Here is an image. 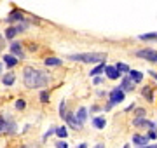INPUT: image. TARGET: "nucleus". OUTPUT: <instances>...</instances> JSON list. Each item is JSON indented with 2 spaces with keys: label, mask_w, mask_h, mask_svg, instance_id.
Returning <instances> with one entry per match:
<instances>
[{
  "label": "nucleus",
  "mask_w": 157,
  "mask_h": 148,
  "mask_svg": "<svg viewBox=\"0 0 157 148\" xmlns=\"http://www.w3.org/2000/svg\"><path fill=\"white\" fill-rule=\"evenodd\" d=\"M23 82L28 89H40V87H45L47 86V75L40 70H35L32 66H25L23 70Z\"/></svg>",
  "instance_id": "nucleus-1"
},
{
  "label": "nucleus",
  "mask_w": 157,
  "mask_h": 148,
  "mask_svg": "<svg viewBox=\"0 0 157 148\" xmlns=\"http://www.w3.org/2000/svg\"><path fill=\"white\" fill-rule=\"evenodd\" d=\"M105 57L107 56L103 52H80V54L68 56V59H72V61H82V63H103Z\"/></svg>",
  "instance_id": "nucleus-2"
},
{
  "label": "nucleus",
  "mask_w": 157,
  "mask_h": 148,
  "mask_svg": "<svg viewBox=\"0 0 157 148\" xmlns=\"http://www.w3.org/2000/svg\"><path fill=\"white\" fill-rule=\"evenodd\" d=\"M124 98H126V91H122L121 87H115V89H112V91H110V94H108L110 105H119V103H122Z\"/></svg>",
  "instance_id": "nucleus-3"
},
{
  "label": "nucleus",
  "mask_w": 157,
  "mask_h": 148,
  "mask_svg": "<svg viewBox=\"0 0 157 148\" xmlns=\"http://www.w3.org/2000/svg\"><path fill=\"white\" fill-rule=\"evenodd\" d=\"M136 56L143 57L147 61L157 63V51H152V49H141V51H136Z\"/></svg>",
  "instance_id": "nucleus-4"
},
{
  "label": "nucleus",
  "mask_w": 157,
  "mask_h": 148,
  "mask_svg": "<svg viewBox=\"0 0 157 148\" xmlns=\"http://www.w3.org/2000/svg\"><path fill=\"white\" fill-rule=\"evenodd\" d=\"M63 120H67V124L70 125L72 129H82V124L77 120V117H75V115H72V113H68V112L63 115Z\"/></svg>",
  "instance_id": "nucleus-5"
},
{
  "label": "nucleus",
  "mask_w": 157,
  "mask_h": 148,
  "mask_svg": "<svg viewBox=\"0 0 157 148\" xmlns=\"http://www.w3.org/2000/svg\"><path fill=\"white\" fill-rule=\"evenodd\" d=\"M131 141H133V145H135L136 148H140V146H145V145H148V138L143 136V134H135V136L131 138Z\"/></svg>",
  "instance_id": "nucleus-6"
},
{
  "label": "nucleus",
  "mask_w": 157,
  "mask_h": 148,
  "mask_svg": "<svg viewBox=\"0 0 157 148\" xmlns=\"http://www.w3.org/2000/svg\"><path fill=\"white\" fill-rule=\"evenodd\" d=\"M133 124L136 127H148V129H154V131H155V127H157L155 122H150V120H145V119H138V117L133 120Z\"/></svg>",
  "instance_id": "nucleus-7"
},
{
  "label": "nucleus",
  "mask_w": 157,
  "mask_h": 148,
  "mask_svg": "<svg viewBox=\"0 0 157 148\" xmlns=\"http://www.w3.org/2000/svg\"><path fill=\"white\" fill-rule=\"evenodd\" d=\"M105 73H107V77L110 80H117L121 77V72L117 70V66H107L105 68Z\"/></svg>",
  "instance_id": "nucleus-8"
},
{
  "label": "nucleus",
  "mask_w": 157,
  "mask_h": 148,
  "mask_svg": "<svg viewBox=\"0 0 157 148\" xmlns=\"http://www.w3.org/2000/svg\"><path fill=\"white\" fill-rule=\"evenodd\" d=\"M11 54H16L17 57H23V56H25V52H23L21 44H19V42H11Z\"/></svg>",
  "instance_id": "nucleus-9"
},
{
  "label": "nucleus",
  "mask_w": 157,
  "mask_h": 148,
  "mask_svg": "<svg viewBox=\"0 0 157 148\" xmlns=\"http://www.w3.org/2000/svg\"><path fill=\"white\" fill-rule=\"evenodd\" d=\"M133 84H135V82L129 79V75H128V77H124L122 79V84H121L119 87H121L122 91H133Z\"/></svg>",
  "instance_id": "nucleus-10"
},
{
  "label": "nucleus",
  "mask_w": 157,
  "mask_h": 148,
  "mask_svg": "<svg viewBox=\"0 0 157 148\" xmlns=\"http://www.w3.org/2000/svg\"><path fill=\"white\" fill-rule=\"evenodd\" d=\"M105 125H107V120L103 117H93V127L94 129H105Z\"/></svg>",
  "instance_id": "nucleus-11"
},
{
  "label": "nucleus",
  "mask_w": 157,
  "mask_h": 148,
  "mask_svg": "<svg viewBox=\"0 0 157 148\" xmlns=\"http://www.w3.org/2000/svg\"><path fill=\"white\" fill-rule=\"evenodd\" d=\"M75 117H77V120L80 122V124H84L86 119H87V108H84V106H80V108L77 110V113H75Z\"/></svg>",
  "instance_id": "nucleus-12"
},
{
  "label": "nucleus",
  "mask_w": 157,
  "mask_h": 148,
  "mask_svg": "<svg viewBox=\"0 0 157 148\" xmlns=\"http://www.w3.org/2000/svg\"><path fill=\"white\" fill-rule=\"evenodd\" d=\"M105 68H107V65H105V63H98V66H94V68L91 70L89 75H91V77H98L101 72H105Z\"/></svg>",
  "instance_id": "nucleus-13"
},
{
  "label": "nucleus",
  "mask_w": 157,
  "mask_h": 148,
  "mask_svg": "<svg viewBox=\"0 0 157 148\" xmlns=\"http://www.w3.org/2000/svg\"><path fill=\"white\" fill-rule=\"evenodd\" d=\"M4 63H6L9 68H12V66L17 65V59L14 57V54H6V56H4Z\"/></svg>",
  "instance_id": "nucleus-14"
},
{
  "label": "nucleus",
  "mask_w": 157,
  "mask_h": 148,
  "mask_svg": "<svg viewBox=\"0 0 157 148\" xmlns=\"http://www.w3.org/2000/svg\"><path fill=\"white\" fill-rule=\"evenodd\" d=\"M23 19H25V17H23V14L19 11H12L11 16L7 17V21H9V23H14V21H23Z\"/></svg>",
  "instance_id": "nucleus-15"
},
{
  "label": "nucleus",
  "mask_w": 157,
  "mask_h": 148,
  "mask_svg": "<svg viewBox=\"0 0 157 148\" xmlns=\"http://www.w3.org/2000/svg\"><path fill=\"white\" fill-rule=\"evenodd\" d=\"M129 79L133 80V82H141V80H143V73L138 72V70H131V72H129Z\"/></svg>",
  "instance_id": "nucleus-16"
},
{
  "label": "nucleus",
  "mask_w": 157,
  "mask_h": 148,
  "mask_svg": "<svg viewBox=\"0 0 157 148\" xmlns=\"http://www.w3.org/2000/svg\"><path fill=\"white\" fill-rule=\"evenodd\" d=\"M14 80H16V77H14V73H7V75H4L2 77V82H4V86H12L14 84Z\"/></svg>",
  "instance_id": "nucleus-17"
},
{
  "label": "nucleus",
  "mask_w": 157,
  "mask_h": 148,
  "mask_svg": "<svg viewBox=\"0 0 157 148\" xmlns=\"http://www.w3.org/2000/svg\"><path fill=\"white\" fill-rule=\"evenodd\" d=\"M45 65H47V66H61V59H59V57H47V59H45Z\"/></svg>",
  "instance_id": "nucleus-18"
},
{
  "label": "nucleus",
  "mask_w": 157,
  "mask_h": 148,
  "mask_svg": "<svg viewBox=\"0 0 157 148\" xmlns=\"http://www.w3.org/2000/svg\"><path fill=\"white\" fill-rule=\"evenodd\" d=\"M56 136L61 138V139H65V138H68V129L67 125H61V127H56Z\"/></svg>",
  "instance_id": "nucleus-19"
},
{
  "label": "nucleus",
  "mask_w": 157,
  "mask_h": 148,
  "mask_svg": "<svg viewBox=\"0 0 157 148\" xmlns=\"http://www.w3.org/2000/svg\"><path fill=\"white\" fill-rule=\"evenodd\" d=\"M141 94H143V98H145L147 101H152V99H154V94H152V89H150V87H143Z\"/></svg>",
  "instance_id": "nucleus-20"
},
{
  "label": "nucleus",
  "mask_w": 157,
  "mask_h": 148,
  "mask_svg": "<svg viewBox=\"0 0 157 148\" xmlns=\"http://www.w3.org/2000/svg\"><path fill=\"white\" fill-rule=\"evenodd\" d=\"M16 33H17V28H16V26H9V28L6 30V39H9V40L14 39V35H16Z\"/></svg>",
  "instance_id": "nucleus-21"
},
{
  "label": "nucleus",
  "mask_w": 157,
  "mask_h": 148,
  "mask_svg": "<svg viewBox=\"0 0 157 148\" xmlns=\"http://www.w3.org/2000/svg\"><path fill=\"white\" fill-rule=\"evenodd\" d=\"M117 66V70L121 72V73H129L131 72V68H129L128 65H124V63H119V65H115Z\"/></svg>",
  "instance_id": "nucleus-22"
},
{
  "label": "nucleus",
  "mask_w": 157,
  "mask_h": 148,
  "mask_svg": "<svg viewBox=\"0 0 157 148\" xmlns=\"http://www.w3.org/2000/svg\"><path fill=\"white\" fill-rule=\"evenodd\" d=\"M28 26H30V24L26 23L25 19H23V21H19V24L16 26V28H17V33H21V31H25V30H28Z\"/></svg>",
  "instance_id": "nucleus-23"
},
{
  "label": "nucleus",
  "mask_w": 157,
  "mask_h": 148,
  "mask_svg": "<svg viewBox=\"0 0 157 148\" xmlns=\"http://www.w3.org/2000/svg\"><path fill=\"white\" fill-rule=\"evenodd\" d=\"M6 127H7V119L0 117V134H6Z\"/></svg>",
  "instance_id": "nucleus-24"
},
{
  "label": "nucleus",
  "mask_w": 157,
  "mask_h": 148,
  "mask_svg": "<svg viewBox=\"0 0 157 148\" xmlns=\"http://www.w3.org/2000/svg\"><path fill=\"white\" fill-rule=\"evenodd\" d=\"M141 40H150V39H157V33H145V35H140Z\"/></svg>",
  "instance_id": "nucleus-25"
},
{
  "label": "nucleus",
  "mask_w": 157,
  "mask_h": 148,
  "mask_svg": "<svg viewBox=\"0 0 157 148\" xmlns=\"http://www.w3.org/2000/svg\"><path fill=\"white\" fill-rule=\"evenodd\" d=\"M40 101H42V103H47V101H49V92H47V91H42V92H40Z\"/></svg>",
  "instance_id": "nucleus-26"
},
{
  "label": "nucleus",
  "mask_w": 157,
  "mask_h": 148,
  "mask_svg": "<svg viewBox=\"0 0 157 148\" xmlns=\"http://www.w3.org/2000/svg\"><path fill=\"white\" fill-rule=\"evenodd\" d=\"M25 106H26L25 99H17L16 101V110H25Z\"/></svg>",
  "instance_id": "nucleus-27"
},
{
  "label": "nucleus",
  "mask_w": 157,
  "mask_h": 148,
  "mask_svg": "<svg viewBox=\"0 0 157 148\" xmlns=\"http://www.w3.org/2000/svg\"><path fill=\"white\" fill-rule=\"evenodd\" d=\"M147 138H148V139H157V132L154 131V129H150V131L147 132Z\"/></svg>",
  "instance_id": "nucleus-28"
},
{
  "label": "nucleus",
  "mask_w": 157,
  "mask_h": 148,
  "mask_svg": "<svg viewBox=\"0 0 157 148\" xmlns=\"http://www.w3.org/2000/svg\"><path fill=\"white\" fill-rule=\"evenodd\" d=\"M56 148H68V143L59 139V141H56Z\"/></svg>",
  "instance_id": "nucleus-29"
},
{
  "label": "nucleus",
  "mask_w": 157,
  "mask_h": 148,
  "mask_svg": "<svg viewBox=\"0 0 157 148\" xmlns=\"http://www.w3.org/2000/svg\"><path fill=\"white\" fill-rule=\"evenodd\" d=\"M136 117H138V119H143V117H145V110L143 108H136Z\"/></svg>",
  "instance_id": "nucleus-30"
},
{
  "label": "nucleus",
  "mask_w": 157,
  "mask_h": 148,
  "mask_svg": "<svg viewBox=\"0 0 157 148\" xmlns=\"http://www.w3.org/2000/svg\"><path fill=\"white\" fill-rule=\"evenodd\" d=\"M140 148H157L155 143H152V145H145V146H140Z\"/></svg>",
  "instance_id": "nucleus-31"
},
{
  "label": "nucleus",
  "mask_w": 157,
  "mask_h": 148,
  "mask_svg": "<svg viewBox=\"0 0 157 148\" xmlns=\"http://www.w3.org/2000/svg\"><path fill=\"white\" fill-rule=\"evenodd\" d=\"M93 79H94V84H96V86H100V84H101V79H100V77H93Z\"/></svg>",
  "instance_id": "nucleus-32"
},
{
  "label": "nucleus",
  "mask_w": 157,
  "mask_h": 148,
  "mask_svg": "<svg viewBox=\"0 0 157 148\" xmlns=\"http://www.w3.org/2000/svg\"><path fill=\"white\" fill-rule=\"evenodd\" d=\"M93 148H105V145H103V143H98V145H94Z\"/></svg>",
  "instance_id": "nucleus-33"
},
{
  "label": "nucleus",
  "mask_w": 157,
  "mask_h": 148,
  "mask_svg": "<svg viewBox=\"0 0 157 148\" xmlns=\"http://www.w3.org/2000/svg\"><path fill=\"white\" fill-rule=\"evenodd\" d=\"M77 148H87V145H86V143H80V145H78Z\"/></svg>",
  "instance_id": "nucleus-34"
},
{
  "label": "nucleus",
  "mask_w": 157,
  "mask_h": 148,
  "mask_svg": "<svg viewBox=\"0 0 157 148\" xmlns=\"http://www.w3.org/2000/svg\"><path fill=\"white\" fill-rule=\"evenodd\" d=\"M148 73H150V75H152V77H154V79H155V80H157V73H155V72H148Z\"/></svg>",
  "instance_id": "nucleus-35"
},
{
  "label": "nucleus",
  "mask_w": 157,
  "mask_h": 148,
  "mask_svg": "<svg viewBox=\"0 0 157 148\" xmlns=\"http://www.w3.org/2000/svg\"><path fill=\"white\" fill-rule=\"evenodd\" d=\"M124 148H131V146H129V145H126V146H124Z\"/></svg>",
  "instance_id": "nucleus-36"
},
{
  "label": "nucleus",
  "mask_w": 157,
  "mask_h": 148,
  "mask_svg": "<svg viewBox=\"0 0 157 148\" xmlns=\"http://www.w3.org/2000/svg\"><path fill=\"white\" fill-rule=\"evenodd\" d=\"M0 73H2V65H0Z\"/></svg>",
  "instance_id": "nucleus-37"
}]
</instances>
